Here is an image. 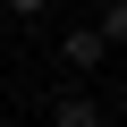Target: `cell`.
<instances>
[{"label":"cell","mask_w":127,"mask_h":127,"mask_svg":"<svg viewBox=\"0 0 127 127\" xmlns=\"http://www.w3.org/2000/svg\"><path fill=\"white\" fill-rule=\"evenodd\" d=\"M59 59H68V68H76V76H93V68H102V59H110V42H102L93 26H59Z\"/></svg>","instance_id":"6da1fadb"},{"label":"cell","mask_w":127,"mask_h":127,"mask_svg":"<svg viewBox=\"0 0 127 127\" xmlns=\"http://www.w3.org/2000/svg\"><path fill=\"white\" fill-rule=\"evenodd\" d=\"M51 127H102V102L93 93H59L51 102Z\"/></svg>","instance_id":"7a4b0ae2"},{"label":"cell","mask_w":127,"mask_h":127,"mask_svg":"<svg viewBox=\"0 0 127 127\" xmlns=\"http://www.w3.org/2000/svg\"><path fill=\"white\" fill-rule=\"evenodd\" d=\"M93 34H102L110 51H127V0H102V17H93Z\"/></svg>","instance_id":"3957f363"},{"label":"cell","mask_w":127,"mask_h":127,"mask_svg":"<svg viewBox=\"0 0 127 127\" xmlns=\"http://www.w3.org/2000/svg\"><path fill=\"white\" fill-rule=\"evenodd\" d=\"M51 0H0V17H42Z\"/></svg>","instance_id":"277c9868"},{"label":"cell","mask_w":127,"mask_h":127,"mask_svg":"<svg viewBox=\"0 0 127 127\" xmlns=\"http://www.w3.org/2000/svg\"><path fill=\"white\" fill-rule=\"evenodd\" d=\"M0 127H17V119H0Z\"/></svg>","instance_id":"5b68a950"}]
</instances>
